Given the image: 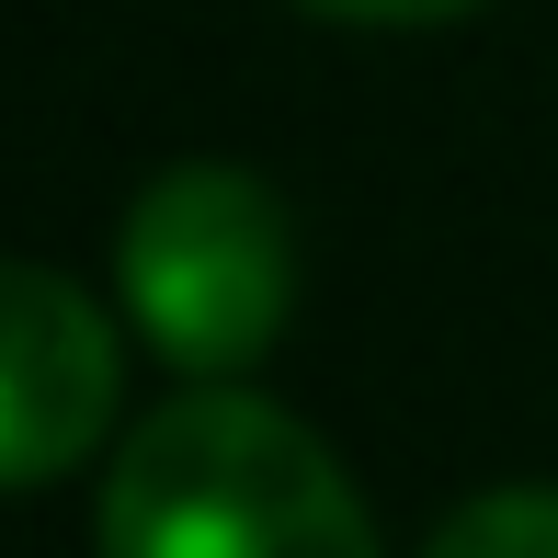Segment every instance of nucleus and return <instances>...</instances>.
<instances>
[{
    "instance_id": "f257e3e1",
    "label": "nucleus",
    "mask_w": 558,
    "mask_h": 558,
    "mask_svg": "<svg viewBox=\"0 0 558 558\" xmlns=\"http://www.w3.org/2000/svg\"><path fill=\"white\" fill-rule=\"evenodd\" d=\"M104 558H376L342 456L251 388H194L125 434Z\"/></svg>"
},
{
    "instance_id": "f03ea898",
    "label": "nucleus",
    "mask_w": 558,
    "mask_h": 558,
    "mask_svg": "<svg viewBox=\"0 0 558 558\" xmlns=\"http://www.w3.org/2000/svg\"><path fill=\"white\" fill-rule=\"evenodd\" d=\"M114 286H125V319H137L148 353L228 388L240 365L274 353V331L296 308V217L240 160H171L125 206Z\"/></svg>"
},
{
    "instance_id": "7ed1b4c3",
    "label": "nucleus",
    "mask_w": 558,
    "mask_h": 558,
    "mask_svg": "<svg viewBox=\"0 0 558 558\" xmlns=\"http://www.w3.org/2000/svg\"><path fill=\"white\" fill-rule=\"evenodd\" d=\"M125 342L69 274L0 263V490L69 478L114 422Z\"/></svg>"
},
{
    "instance_id": "20e7f679",
    "label": "nucleus",
    "mask_w": 558,
    "mask_h": 558,
    "mask_svg": "<svg viewBox=\"0 0 558 558\" xmlns=\"http://www.w3.org/2000/svg\"><path fill=\"white\" fill-rule=\"evenodd\" d=\"M422 558H558V490H478L434 524Z\"/></svg>"
},
{
    "instance_id": "39448f33",
    "label": "nucleus",
    "mask_w": 558,
    "mask_h": 558,
    "mask_svg": "<svg viewBox=\"0 0 558 558\" xmlns=\"http://www.w3.org/2000/svg\"><path fill=\"white\" fill-rule=\"evenodd\" d=\"M296 12H319V23H456L478 0H296Z\"/></svg>"
}]
</instances>
